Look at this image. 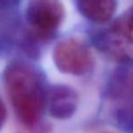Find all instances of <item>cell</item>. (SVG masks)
<instances>
[{"label": "cell", "mask_w": 133, "mask_h": 133, "mask_svg": "<svg viewBox=\"0 0 133 133\" xmlns=\"http://www.w3.org/2000/svg\"><path fill=\"white\" fill-rule=\"evenodd\" d=\"M4 83L18 119L28 129L35 128L46 100L41 75L30 64L15 60L6 68Z\"/></svg>", "instance_id": "6da1fadb"}, {"label": "cell", "mask_w": 133, "mask_h": 133, "mask_svg": "<svg viewBox=\"0 0 133 133\" xmlns=\"http://www.w3.org/2000/svg\"><path fill=\"white\" fill-rule=\"evenodd\" d=\"M53 61L56 68L64 74L84 76L94 66V58L85 43L76 38L59 41L53 50Z\"/></svg>", "instance_id": "7a4b0ae2"}, {"label": "cell", "mask_w": 133, "mask_h": 133, "mask_svg": "<svg viewBox=\"0 0 133 133\" xmlns=\"http://www.w3.org/2000/svg\"><path fill=\"white\" fill-rule=\"evenodd\" d=\"M65 17L63 5L58 0H30L26 18L35 38H52Z\"/></svg>", "instance_id": "3957f363"}, {"label": "cell", "mask_w": 133, "mask_h": 133, "mask_svg": "<svg viewBox=\"0 0 133 133\" xmlns=\"http://www.w3.org/2000/svg\"><path fill=\"white\" fill-rule=\"evenodd\" d=\"M102 51L120 62H133V15L120 19L98 39Z\"/></svg>", "instance_id": "277c9868"}, {"label": "cell", "mask_w": 133, "mask_h": 133, "mask_svg": "<svg viewBox=\"0 0 133 133\" xmlns=\"http://www.w3.org/2000/svg\"><path fill=\"white\" fill-rule=\"evenodd\" d=\"M46 103L51 117L60 120L68 119L78 109V95L69 86L57 84L46 90Z\"/></svg>", "instance_id": "5b68a950"}, {"label": "cell", "mask_w": 133, "mask_h": 133, "mask_svg": "<svg viewBox=\"0 0 133 133\" xmlns=\"http://www.w3.org/2000/svg\"><path fill=\"white\" fill-rule=\"evenodd\" d=\"M79 13L95 23H105L111 18L115 11L114 0H76Z\"/></svg>", "instance_id": "8992f818"}, {"label": "cell", "mask_w": 133, "mask_h": 133, "mask_svg": "<svg viewBox=\"0 0 133 133\" xmlns=\"http://www.w3.org/2000/svg\"><path fill=\"white\" fill-rule=\"evenodd\" d=\"M6 118V109L2 98H0V131L2 129Z\"/></svg>", "instance_id": "52a82bcc"}, {"label": "cell", "mask_w": 133, "mask_h": 133, "mask_svg": "<svg viewBox=\"0 0 133 133\" xmlns=\"http://www.w3.org/2000/svg\"><path fill=\"white\" fill-rule=\"evenodd\" d=\"M8 0H0V4H2V3H5V2H6Z\"/></svg>", "instance_id": "ba28073f"}, {"label": "cell", "mask_w": 133, "mask_h": 133, "mask_svg": "<svg viewBox=\"0 0 133 133\" xmlns=\"http://www.w3.org/2000/svg\"><path fill=\"white\" fill-rule=\"evenodd\" d=\"M103 133H112V132H103Z\"/></svg>", "instance_id": "9c48e42d"}, {"label": "cell", "mask_w": 133, "mask_h": 133, "mask_svg": "<svg viewBox=\"0 0 133 133\" xmlns=\"http://www.w3.org/2000/svg\"><path fill=\"white\" fill-rule=\"evenodd\" d=\"M132 89H133V88H132ZM132 91H133V90H132Z\"/></svg>", "instance_id": "30bf717a"}]
</instances>
